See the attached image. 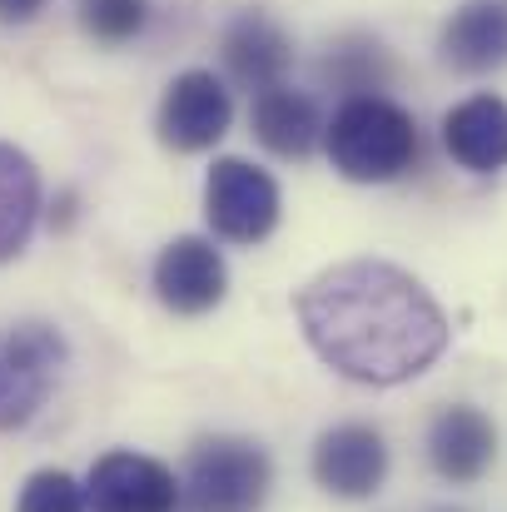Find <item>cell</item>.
<instances>
[{
	"mask_svg": "<svg viewBox=\"0 0 507 512\" xmlns=\"http://www.w3.org/2000/svg\"><path fill=\"white\" fill-rule=\"evenodd\" d=\"M299 324L334 373L373 388L418 378L448 348L438 299L383 259H348L309 279L299 294Z\"/></svg>",
	"mask_w": 507,
	"mask_h": 512,
	"instance_id": "obj_1",
	"label": "cell"
},
{
	"mask_svg": "<svg viewBox=\"0 0 507 512\" xmlns=\"http://www.w3.org/2000/svg\"><path fill=\"white\" fill-rule=\"evenodd\" d=\"M329 160L353 184H388L418 165V125L388 95H353L324 125Z\"/></svg>",
	"mask_w": 507,
	"mask_h": 512,
	"instance_id": "obj_2",
	"label": "cell"
},
{
	"mask_svg": "<svg viewBox=\"0 0 507 512\" xmlns=\"http://www.w3.org/2000/svg\"><path fill=\"white\" fill-rule=\"evenodd\" d=\"M269 453L249 438H209L189 453L179 503L189 512H259L269 498Z\"/></svg>",
	"mask_w": 507,
	"mask_h": 512,
	"instance_id": "obj_3",
	"label": "cell"
},
{
	"mask_svg": "<svg viewBox=\"0 0 507 512\" xmlns=\"http://www.w3.org/2000/svg\"><path fill=\"white\" fill-rule=\"evenodd\" d=\"M70 348L55 324H10L0 329V433L25 428L60 383Z\"/></svg>",
	"mask_w": 507,
	"mask_h": 512,
	"instance_id": "obj_4",
	"label": "cell"
},
{
	"mask_svg": "<svg viewBox=\"0 0 507 512\" xmlns=\"http://www.w3.org/2000/svg\"><path fill=\"white\" fill-rule=\"evenodd\" d=\"M284 209L279 179L249 160H214V170L204 179V219L219 239L229 244H259L274 234Z\"/></svg>",
	"mask_w": 507,
	"mask_h": 512,
	"instance_id": "obj_5",
	"label": "cell"
},
{
	"mask_svg": "<svg viewBox=\"0 0 507 512\" xmlns=\"http://www.w3.org/2000/svg\"><path fill=\"white\" fill-rule=\"evenodd\" d=\"M229 120H234L229 85L214 70H184V75L169 80L160 115H155V130H160V140L169 150L199 155V150H214L229 135Z\"/></svg>",
	"mask_w": 507,
	"mask_h": 512,
	"instance_id": "obj_6",
	"label": "cell"
},
{
	"mask_svg": "<svg viewBox=\"0 0 507 512\" xmlns=\"http://www.w3.org/2000/svg\"><path fill=\"white\" fill-rule=\"evenodd\" d=\"M85 508L95 512H179V478L160 458L145 453H105L90 468Z\"/></svg>",
	"mask_w": 507,
	"mask_h": 512,
	"instance_id": "obj_7",
	"label": "cell"
},
{
	"mask_svg": "<svg viewBox=\"0 0 507 512\" xmlns=\"http://www.w3.org/2000/svg\"><path fill=\"white\" fill-rule=\"evenodd\" d=\"M224 289H229V269H224V254L199 239V234H184L160 249L155 259V294L169 314H184V319H199L209 309L224 304Z\"/></svg>",
	"mask_w": 507,
	"mask_h": 512,
	"instance_id": "obj_8",
	"label": "cell"
},
{
	"mask_svg": "<svg viewBox=\"0 0 507 512\" xmlns=\"http://www.w3.org/2000/svg\"><path fill=\"white\" fill-rule=\"evenodd\" d=\"M314 478L334 498H373L388 478V443L368 423H338L314 448Z\"/></svg>",
	"mask_w": 507,
	"mask_h": 512,
	"instance_id": "obj_9",
	"label": "cell"
},
{
	"mask_svg": "<svg viewBox=\"0 0 507 512\" xmlns=\"http://www.w3.org/2000/svg\"><path fill=\"white\" fill-rule=\"evenodd\" d=\"M219 50H224V70H229L244 90H254V95L284 85V75H289V65H294V45H289L284 25L269 20L264 10L234 15Z\"/></svg>",
	"mask_w": 507,
	"mask_h": 512,
	"instance_id": "obj_10",
	"label": "cell"
},
{
	"mask_svg": "<svg viewBox=\"0 0 507 512\" xmlns=\"http://www.w3.org/2000/svg\"><path fill=\"white\" fill-rule=\"evenodd\" d=\"M428 458L438 468V478L448 483H478L493 458H498V428L483 408H468V403H453L433 418L428 428Z\"/></svg>",
	"mask_w": 507,
	"mask_h": 512,
	"instance_id": "obj_11",
	"label": "cell"
},
{
	"mask_svg": "<svg viewBox=\"0 0 507 512\" xmlns=\"http://www.w3.org/2000/svg\"><path fill=\"white\" fill-rule=\"evenodd\" d=\"M443 65L463 75H488L507 65V0H463L443 35H438Z\"/></svg>",
	"mask_w": 507,
	"mask_h": 512,
	"instance_id": "obj_12",
	"label": "cell"
},
{
	"mask_svg": "<svg viewBox=\"0 0 507 512\" xmlns=\"http://www.w3.org/2000/svg\"><path fill=\"white\" fill-rule=\"evenodd\" d=\"M448 155L473 174H498L507 165V100L503 95H468L443 115Z\"/></svg>",
	"mask_w": 507,
	"mask_h": 512,
	"instance_id": "obj_13",
	"label": "cell"
},
{
	"mask_svg": "<svg viewBox=\"0 0 507 512\" xmlns=\"http://www.w3.org/2000/svg\"><path fill=\"white\" fill-rule=\"evenodd\" d=\"M254 135L269 155L279 160H304L314 155V145L324 140V115L319 100L294 90V85H274L264 95H254Z\"/></svg>",
	"mask_w": 507,
	"mask_h": 512,
	"instance_id": "obj_14",
	"label": "cell"
},
{
	"mask_svg": "<svg viewBox=\"0 0 507 512\" xmlns=\"http://www.w3.org/2000/svg\"><path fill=\"white\" fill-rule=\"evenodd\" d=\"M40 219V170L25 150L0 140V264L15 259Z\"/></svg>",
	"mask_w": 507,
	"mask_h": 512,
	"instance_id": "obj_15",
	"label": "cell"
},
{
	"mask_svg": "<svg viewBox=\"0 0 507 512\" xmlns=\"http://www.w3.org/2000/svg\"><path fill=\"white\" fill-rule=\"evenodd\" d=\"M324 75L334 80L338 90H348V100L353 95H383V85L393 80V60H388V50L378 40L353 35V40L334 45V55L324 60Z\"/></svg>",
	"mask_w": 507,
	"mask_h": 512,
	"instance_id": "obj_16",
	"label": "cell"
},
{
	"mask_svg": "<svg viewBox=\"0 0 507 512\" xmlns=\"http://www.w3.org/2000/svg\"><path fill=\"white\" fill-rule=\"evenodd\" d=\"M75 10H80L85 35H95L105 45L135 40L145 30V20H150V5L145 0H75Z\"/></svg>",
	"mask_w": 507,
	"mask_h": 512,
	"instance_id": "obj_17",
	"label": "cell"
},
{
	"mask_svg": "<svg viewBox=\"0 0 507 512\" xmlns=\"http://www.w3.org/2000/svg\"><path fill=\"white\" fill-rule=\"evenodd\" d=\"M15 512H85V488L60 468H40L25 478Z\"/></svg>",
	"mask_w": 507,
	"mask_h": 512,
	"instance_id": "obj_18",
	"label": "cell"
},
{
	"mask_svg": "<svg viewBox=\"0 0 507 512\" xmlns=\"http://www.w3.org/2000/svg\"><path fill=\"white\" fill-rule=\"evenodd\" d=\"M50 0H0V25H30Z\"/></svg>",
	"mask_w": 507,
	"mask_h": 512,
	"instance_id": "obj_19",
	"label": "cell"
}]
</instances>
